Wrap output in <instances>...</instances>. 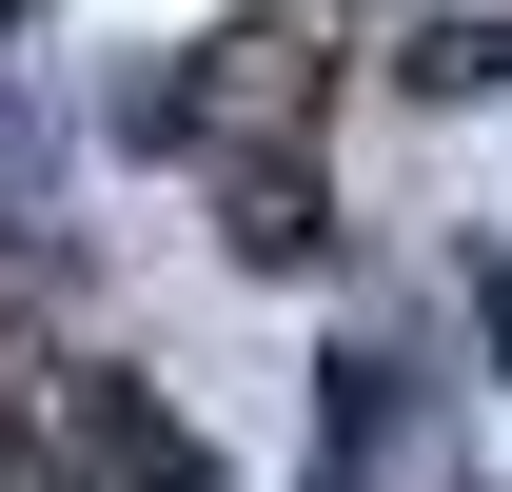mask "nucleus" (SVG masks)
Masks as SVG:
<instances>
[{
	"label": "nucleus",
	"instance_id": "1",
	"mask_svg": "<svg viewBox=\"0 0 512 492\" xmlns=\"http://www.w3.org/2000/svg\"><path fill=\"white\" fill-rule=\"evenodd\" d=\"M79 453H99V473H119V492H217V453H197V433L158 414L138 374H79Z\"/></svg>",
	"mask_w": 512,
	"mask_h": 492
},
{
	"label": "nucleus",
	"instance_id": "2",
	"mask_svg": "<svg viewBox=\"0 0 512 492\" xmlns=\"http://www.w3.org/2000/svg\"><path fill=\"white\" fill-rule=\"evenodd\" d=\"M217 237H237L256 276H296V256H316V178H296V158H237V197H217Z\"/></svg>",
	"mask_w": 512,
	"mask_h": 492
},
{
	"label": "nucleus",
	"instance_id": "4",
	"mask_svg": "<svg viewBox=\"0 0 512 492\" xmlns=\"http://www.w3.org/2000/svg\"><path fill=\"white\" fill-rule=\"evenodd\" d=\"M473 315H493V335H512V256H473Z\"/></svg>",
	"mask_w": 512,
	"mask_h": 492
},
{
	"label": "nucleus",
	"instance_id": "3",
	"mask_svg": "<svg viewBox=\"0 0 512 492\" xmlns=\"http://www.w3.org/2000/svg\"><path fill=\"white\" fill-rule=\"evenodd\" d=\"M394 453V355H335V473H375Z\"/></svg>",
	"mask_w": 512,
	"mask_h": 492
}]
</instances>
